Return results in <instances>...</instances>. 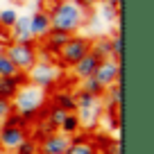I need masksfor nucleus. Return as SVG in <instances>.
I'll return each instance as SVG.
<instances>
[{
  "label": "nucleus",
  "instance_id": "9",
  "mask_svg": "<svg viewBox=\"0 0 154 154\" xmlns=\"http://www.w3.org/2000/svg\"><path fill=\"white\" fill-rule=\"evenodd\" d=\"M36 143H38V154H66L70 138L63 136L61 131H52V134L38 138Z\"/></svg>",
  "mask_w": 154,
  "mask_h": 154
},
{
  "label": "nucleus",
  "instance_id": "17",
  "mask_svg": "<svg viewBox=\"0 0 154 154\" xmlns=\"http://www.w3.org/2000/svg\"><path fill=\"white\" fill-rule=\"evenodd\" d=\"M91 52L97 54L100 59H111V41H109V36L91 38Z\"/></svg>",
  "mask_w": 154,
  "mask_h": 154
},
{
  "label": "nucleus",
  "instance_id": "18",
  "mask_svg": "<svg viewBox=\"0 0 154 154\" xmlns=\"http://www.w3.org/2000/svg\"><path fill=\"white\" fill-rule=\"evenodd\" d=\"M52 104L59 106V109H63V111H75L77 109L75 93H70V91H57V93H54V97H52Z\"/></svg>",
  "mask_w": 154,
  "mask_h": 154
},
{
  "label": "nucleus",
  "instance_id": "6",
  "mask_svg": "<svg viewBox=\"0 0 154 154\" xmlns=\"http://www.w3.org/2000/svg\"><path fill=\"white\" fill-rule=\"evenodd\" d=\"M27 75H29V84L48 91V88H52L54 84H57L61 70H59L57 63H52V59H38Z\"/></svg>",
  "mask_w": 154,
  "mask_h": 154
},
{
  "label": "nucleus",
  "instance_id": "19",
  "mask_svg": "<svg viewBox=\"0 0 154 154\" xmlns=\"http://www.w3.org/2000/svg\"><path fill=\"white\" fill-rule=\"evenodd\" d=\"M14 75H18V70L11 63V59L7 57L5 45H0V77H14Z\"/></svg>",
  "mask_w": 154,
  "mask_h": 154
},
{
  "label": "nucleus",
  "instance_id": "11",
  "mask_svg": "<svg viewBox=\"0 0 154 154\" xmlns=\"http://www.w3.org/2000/svg\"><path fill=\"white\" fill-rule=\"evenodd\" d=\"M50 18H48V11H43V9H38V11H34L32 16H29V34H32V38L34 41H43L45 36H48V32H50Z\"/></svg>",
  "mask_w": 154,
  "mask_h": 154
},
{
  "label": "nucleus",
  "instance_id": "10",
  "mask_svg": "<svg viewBox=\"0 0 154 154\" xmlns=\"http://www.w3.org/2000/svg\"><path fill=\"white\" fill-rule=\"evenodd\" d=\"M100 61H102V59L97 57V54H93V52L84 54V57L79 59V61L75 63V66H70L72 77H75V79H79V82H84V79L93 77V72H95V68L100 66Z\"/></svg>",
  "mask_w": 154,
  "mask_h": 154
},
{
  "label": "nucleus",
  "instance_id": "26",
  "mask_svg": "<svg viewBox=\"0 0 154 154\" xmlns=\"http://www.w3.org/2000/svg\"><path fill=\"white\" fill-rule=\"evenodd\" d=\"M104 149H106V154H122L120 140H109V143L104 145Z\"/></svg>",
  "mask_w": 154,
  "mask_h": 154
},
{
  "label": "nucleus",
  "instance_id": "14",
  "mask_svg": "<svg viewBox=\"0 0 154 154\" xmlns=\"http://www.w3.org/2000/svg\"><path fill=\"white\" fill-rule=\"evenodd\" d=\"M11 41L14 43H34L32 34H29V16H20L16 18V23L11 25Z\"/></svg>",
  "mask_w": 154,
  "mask_h": 154
},
{
  "label": "nucleus",
  "instance_id": "27",
  "mask_svg": "<svg viewBox=\"0 0 154 154\" xmlns=\"http://www.w3.org/2000/svg\"><path fill=\"white\" fill-rule=\"evenodd\" d=\"M120 2H122V0H104V5H109V7H116V9H120Z\"/></svg>",
  "mask_w": 154,
  "mask_h": 154
},
{
  "label": "nucleus",
  "instance_id": "15",
  "mask_svg": "<svg viewBox=\"0 0 154 154\" xmlns=\"http://www.w3.org/2000/svg\"><path fill=\"white\" fill-rule=\"evenodd\" d=\"M68 36H70V34H63V32H57V29H50L48 36L43 38L45 52H50V57H57V52L61 50V45L68 41Z\"/></svg>",
  "mask_w": 154,
  "mask_h": 154
},
{
  "label": "nucleus",
  "instance_id": "13",
  "mask_svg": "<svg viewBox=\"0 0 154 154\" xmlns=\"http://www.w3.org/2000/svg\"><path fill=\"white\" fill-rule=\"evenodd\" d=\"M23 84H27V75H23V72H18L14 77H0V97L11 100Z\"/></svg>",
  "mask_w": 154,
  "mask_h": 154
},
{
  "label": "nucleus",
  "instance_id": "12",
  "mask_svg": "<svg viewBox=\"0 0 154 154\" xmlns=\"http://www.w3.org/2000/svg\"><path fill=\"white\" fill-rule=\"evenodd\" d=\"M66 154H100L97 149V143L88 136H72L70 138V145H68Z\"/></svg>",
  "mask_w": 154,
  "mask_h": 154
},
{
  "label": "nucleus",
  "instance_id": "23",
  "mask_svg": "<svg viewBox=\"0 0 154 154\" xmlns=\"http://www.w3.org/2000/svg\"><path fill=\"white\" fill-rule=\"evenodd\" d=\"M109 41H111V59L120 61V57H122V34H120V29L113 36H109Z\"/></svg>",
  "mask_w": 154,
  "mask_h": 154
},
{
  "label": "nucleus",
  "instance_id": "7",
  "mask_svg": "<svg viewBox=\"0 0 154 154\" xmlns=\"http://www.w3.org/2000/svg\"><path fill=\"white\" fill-rule=\"evenodd\" d=\"M120 75H122V66H120V61H116V59H102L100 66L93 72V77L100 82L102 88H109V86H113V84H118L120 82Z\"/></svg>",
  "mask_w": 154,
  "mask_h": 154
},
{
  "label": "nucleus",
  "instance_id": "28",
  "mask_svg": "<svg viewBox=\"0 0 154 154\" xmlns=\"http://www.w3.org/2000/svg\"><path fill=\"white\" fill-rule=\"evenodd\" d=\"M0 154H2V152H0Z\"/></svg>",
  "mask_w": 154,
  "mask_h": 154
},
{
  "label": "nucleus",
  "instance_id": "3",
  "mask_svg": "<svg viewBox=\"0 0 154 154\" xmlns=\"http://www.w3.org/2000/svg\"><path fill=\"white\" fill-rule=\"evenodd\" d=\"M75 113L82 122V127L86 129H95L97 122H100V116H102V97H95L91 93H84V91H77L75 93Z\"/></svg>",
  "mask_w": 154,
  "mask_h": 154
},
{
  "label": "nucleus",
  "instance_id": "16",
  "mask_svg": "<svg viewBox=\"0 0 154 154\" xmlns=\"http://www.w3.org/2000/svg\"><path fill=\"white\" fill-rule=\"evenodd\" d=\"M79 129H82V122H79L77 113H75V111L66 113V118H63V122H61V127H59V131H61L63 136H68V138H72V136L79 134Z\"/></svg>",
  "mask_w": 154,
  "mask_h": 154
},
{
  "label": "nucleus",
  "instance_id": "24",
  "mask_svg": "<svg viewBox=\"0 0 154 154\" xmlns=\"http://www.w3.org/2000/svg\"><path fill=\"white\" fill-rule=\"evenodd\" d=\"M14 154H38V143L27 136V138H25L23 143L14 149Z\"/></svg>",
  "mask_w": 154,
  "mask_h": 154
},
{
  "label": "nucleus",
  "instance_id": "1",
  "mask_svg": "<svg viewBox=\"0 0 154 154\" xmlns=\"http://www.w3.org/2000/svg\"><path fill=\"white\" fill-rule=\"evenodd\" d=\"M86 14L75 0H54L52 7L48 9L50 27L63 34H75L77 29L86 23Z\"/></svg>",
  "mask_w": 154,
  "mask_h": 154
},
{
  "label": "nucleus",
  "instance_id": "2",
  "mask_svg": "<svg viewBox=\"0 0 154 154\" xmlns=\"http://www.w3.org/2000/svg\"><path fill=\"white\" fill-rule=\"evenodd\" d=\"M43 106H45V91L34 86V84H23L18 93L11 97V111L20 118H25L27 122L38 118Z\"/></svg>",
  "mask_w": 154,
  "mask_h": 154
},
{
  "label": "nucleus",
  "instance_id": "20",
  "mask_svg": "<svg viewBox=\"0 0 154 154\" xmlns=\"http://www.w3.org/2000/svg\"><path fill=\"white\" fill-rule=\"evenodd\" d=\"M104 93L109 95V106L120 109V102H122V86H120V82L113 84V86H109V88H104Z\"/></svg>",
  "mask_w": 154,
  "mask_h": 154
},
{
  "label": "nucleus",
  "instance_id": "4",
  "mask_svg": "<svg viewBox=\"0 0 154 154\" xmlns=\"http://www.w3.org/2000/svg\"><path fill=\"white\" fill-rule=\"evenodd\" d=\"M88 52H91V38L88 36H79V34H70L68 41L61 45V50L57 52V66L70 68Z\"/></svg>",
  "mask_w": 154,
  "mask_h": 154
},
{
  "label": "nucleus",
  "instance_id": "22",
  "mask_svg": "<svg viewBox=\"0 0 154 154\" xmlns=\"http://www.w3.org/2000/svg\"><path fill=\"white\" fill-rule=\"evenodd\" d=\"M16 18H18V11H16L14 7H7V9H2V11H0V27L11 29V25L16 23Z\"/></svg>",
  "mask_w": 154,
  "mask_h": 154
},
{
  "label": "nucleus",
  "instance_id": "21",
  "mask_svg": "<svg viewBox=\"0 0 154 154\" xmlns=\"http://www.w3.org/2000/svg\"><path fill=\"white\" fill-rule=\"evenodd\" d=\"M79 91L91 93V95H95V97H102V95H104V88L100 86V82H97L95 77H88V79H84V82H82V88H79Z\"/></svg>",
  "mask_w": 154,
  "mask_h": 154
},
{
  "label": "nucleus",
  "instance_id": "25",
  "mask_svg": "<svg viewBox=\"0 0 154 154\" xmlns=\"http://www.w3.org/2000/svg\"><path fill=\"white\" fill-rule=\"evenodd\" d=\"M11 116V100H5L0 97V127L5 125V120Z\"/></svg>",
  "mask_w": 154,
  "mask_h": 154
},
{
  "label": "nucleus",
  "instance_id": "5",
  "mask_svg": "<svg viewBox=\"0 0 154 154\" xmlns=\"http://www.w3.org/2000/svg\"><path fill=\"white\" fill-rule=\"evenodd\" d=\"M5 52L16 66V70L23 72V75H27L32 70V66L38 61V48L34 43H14L11 41L5 45Z\"/></svg>",
  "mask_w": 154,
  "mask_h": 154
},
{
  "label": "nucleus",
  "instance_id": "8",
  "mask_svg": "<svg viewBox=\"0 0 154 154\" xmlns=\"http://www.w3.org/2000/svg\"><path fill=\"white\" fill-rule=\"evenodd\" d=\"M25 138H27V127L11 125L7 120L0 127V149H5V152H14Z\"/></svg>",
  "mask_w": 154,
  "mask_h": 154
}]
</instances>
